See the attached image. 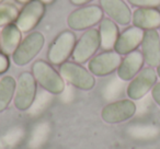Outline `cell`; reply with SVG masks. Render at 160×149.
Listing matches in <instances>:
<instances>
[{
	"instance_id": "obj_7",
	"label": "cell",
	"mask_w": 160,
	"mask_h": 149,
	"mask_svg": "<svg viewBox=\"0 0 160 149\" xmlns=\"http://www.w3.org/2000/svg\"><path fill=\"white\" fill-rule=\"evenodd\" d=\"M101 46L100 33L97 29H88L86 32L80 36L78 42L76 43L75 49L72 53V58L78 64H83L88 62L96 52Z\"/></svg>"
},
{
	"instance_id": "obj_1",
	"label": "cell",
	"mask_w": 160,
	"mask_h": 149,
	"mask_svg": "<svg viewBox=\"0 0 160 149\" xmlns=\"http://www.w3.org/2000/svg\"><path fill=\"white\" fill-rule=\"evenodd\" d=\"M32 73L36 82L52 94H62L66 88L60 73L45 60H36L32 65Z\"/></svg>"
},
{
	"instance_id": "obj_22",
	"label": "cell",
	"mask_w": 160,
	"mask_h": 149,
	"mask_svg": "<svg viewBox=\"0 0 160 149\" xmlns=\"http://www.w3.org/2000/svg\"><path fill=\"white\" fill-rule=\"evenodd\" d=\"M52 101H53V94L52 93H49L46 90L40 92L38 96L35 97V100H34L31 107L29 109L30 115L36 116L38 114H41L43 111L46 110V107L51 104Z\"/></svg>"
},
{
	"instance_id": "obj_33",
	"label": "cell",
	"mask_w": 160,
	"mask_h": 149,
	"mask_svg": "<svg viewBox=\"0 0 160 149\" xmlns=\"http://www.w3.org/2000/svg\"><path fill=\"white\" fill-rule=\"evenodd\" d=\"M159 35H160V27H159Z\"/></svg>"
},
{
	"instance_id": "obj_3",
	"label": "cell",
	"mask_w": 160,
	"mask_h": 149,
	"mask_svg": "<svg viewBox=\"0 0 160 149\" xmlns=\"http://www.w3.org/2000/svg\"><path fill=\"white\" fill-rule=\"evenodd\" d=\"M103 19V10L100 6L89 5L73 10L67 18V24L75 31L91 29Z\"/></svg>"
},
{
	"instance_id": "obj_18",
	"label": "cell",
	"mask_w": 160,
	"mask_h": 149,
	"mask_svg": "<svg viewBox=\"0 0 160 149\" xmlns=\"http://www.w3.org/2000/svg\"><path fill=\"white\" fill-rule=\"evenodd\" d=\"M99 33H100L101 48L104 52L114 49L116 41H118V36H120L118 24L110 18L102 19V21L100 22Z\"/></svg>"
},
{
	"instance_id": "obj_12",
	"label": "cell",
	"mask_w": 160,
	"mask_h": 149,
	"mask_svg": "<svg viewBox=\"0 0 160 149\" xmlns=\"http://www.w3.org/2000/svg\"><path fill=\"white\" fill-rule=\"evenodd\" d=\"M144 60L149 67L160 65V35L157 30L145 31L144 38L140 44Z\"/></svg>"
},
{
	"instance_id": "obj_27",
	"label": "cell",
	"mask_w": 160,
	"mask_h": 149,
	"mask_svg": "<svg viewBox=\"0 0 160 149\" xmlns=\"http://www.w3.org/2000/svg\"><path fill=\"white\" fill-rule=\"evenodd\" d=\"M151 96L156 103L158 104V107H160V82L156 83L151 89Z\"/></svg>"
},
{
	"instance_id": "obj_10",
	"label": "cell",
	"mask_w": 160,
	"mask_h": 149,
	"mask_svg": "<svg viewBox=\"0 0 160 149\" xmlns=\"http://www.w3.org/2000/svg\"><path fill=\"white\" fill-rule=\"evenodd\" d=\"M45 13V5L40 0H32L31 2L24 5L16 21L17 27L22 33L31 32L40 23Z\"/></svg>"
},
{
	"instance_id": "obj_30",
	"label": "cell",
	"mask_w": 160,
	"mask_h": 149,
	"mask_svg": "<svg viewBox=\"0 0 160 149\" xmlns=\"http://www.w3.org/2000/svg\"><path fill=\"white\" fill-rule=\"evenodd\" d=\"M17 2H19V3H21V5H27V3H29V2H31L32 0H16Z\"/></svg>"
},
{
	"instance_id": "obj_32",
	"label": "cell",
	"mask_w": 160,
	"mask_h": 149,
	"mask_svg": "<svg viewBox=\"0 0 160 149\" xmlns=\"http://www.w3.org/2000/svg\"><path fill=\"white\" fill-rule=\"evenodd\" d=\"M2 1H3V0H0V3H1V2H2Z\"/></svg>"
},
{
	"instance_id": "obj_20",
	"label": "cell",
	"mask_w": 160,
	"mask_h": 149,
	"mask_svg": "<svg viewBox=\"0 0 160 149\" xmlns=\"http://www.w3.org/2000/svg\"><path fill=\"white\" fill-rule=\"evenodd\" d=\"M51 134V125L48 122H41L32 129L28 146L30 149H41L47 142Z\"/></svg>"
},
{
	"instance_id": "obj_23",
	"label": "cell",
	"mask_w": 160,
	"mask_h": 149,
	"mask_svg": "<svg viewBox=\"0 0 160 149\" xmlns=\"http://www.w3.org/2000/svg\"><path fill=\"white\" fill-rule=\"evenodd\" d=\"M19 16V10L13 5L0 3V27L16 22Z\"/></svg>"
},
{
	"instance_id": "obj_11",
	"label": "cell",
	"mask_w": 160,
	"mask_h": 149,
	"mask_svg": "<svg viewBox=\"0 0 160 149\" xmlns=\"http://www.w3.org/2000/svg\"><path fill=\"white\" fill-rule=\"evenodd\" d=\"M122 58L115 51H108L92 57L88 62V69L93 76H108L118 70Z\"/></svg>"
},
{
	"instance_id": "obj_4",
	"label": "cell",
	"mask_w": 160,
	"mask_h": 149,
	"mask_svg": "<svg viewBox=\"0 0 160 149\" xmlns=\"http://www.w3.org/2000/svg\"><path fill=\"white\" fill-rule=\"evenodd\" d=\"M45 43V37L41 32H32L28 34L22 41L18 48L12 54V60L17 66H25L36 57Z\"/></svg>"
},
{
	"instance_id": "obj_29",
	"label": "cell",
	"mask_w": 160,
	"mask_h": 149,
	"mask_svg": "<svg viewBox=\"0 0 160 149\" xmlns=\"http://www.w3.org/2000/svg\"><path fill=\"white\" fill-rule=\"evenodd\" d=\"M40 1L44 3L45 6H46V5H52V3L55 2V0H40Z\"/></svg>"
},
{
	"instance_id": "obj_28",
	"label": "cell",
	"mask_w": 160,
	"mask_h": 149,
	"mask_svg": "<svg viewBox=\"0 0 160 149\" xmlns=\"http://www.w3.org/2000/svg\"><path fill=\"white\" fill-rule=\"evenodd\" d=\"M73 6H85L87 3L91 2L93 0H69Z\"/></svg>"
},
{
	"instance_id": "obj_21",
	"label": "cell",
	"mask_w": 160,
	"mask_h": 149,
	"mask_svg": "<svg viewBox=\"0 0 160 149\" xmlns=\"http://www.w3.org/2000/svg\"><path fill=\"white\" fill-rule=\"evenodd\" d=\"M25 133L22 127H13L0 138V149H13L23 139Z\"/></svg>"
},
{
	"instance_id": "obj_6",
	"label": "cell",
	"mask_w": 160,
	"mask_h": 149,
	"mask_svg": "<svg viewBox=\"0 0 160 149\" xmlns=\"http://www.w3.org/2000/svg\"><path fill=\"white\" fill-rule=\"evenodd\" d=\"M36 97V80L33 73L22 72L17 82L13 102L14 107L20 111H27L31 107Z\"/></svg>"
},
{
	"instance_id": "obj_14",
	"label": "cell",
	"mask_w": 160,
	"mask_h": 149,
	"mask_svg": "<svg viewBox=\"0 0 160 149\" xmlns=\"http://www.w3.org/2000/svg\"><path fill=\"white\" fill-rule=\"evenodd\" d=\"M144 33V30L134 27V25L127 27L118 36L115 46H114V51L120 55H127L136 51V48L142 44Z\"/></svg>"
},
{
	"instance_id": "obj_26",
	"label": "cell",
	"mask_w": 160,
	"mask_h": 149,
	"mask_svg": "<svg viewBox=\"0 0 160 149\" xmlns=\"http://www.w3.org/2000/svg\"><path fill=\"white\" fill-rule=\"evenodd\" d=\"M9 66H10L9 56L3 54L2 52H0V73H3L5 71H7Z\"/></svg>"
},
{
	"instance_id": "obj_25",
	"label": "cell",
	"mask_w": 160,
	"mask_h": 149,
	"mask_svg": "<svg viewBox=\"0 0 160 149\" xmlns=\"http://www.w3.org/2000/svg\"><path fill=\"white\" fill-rule=\"evenodd\" d=\"M132 6L137 8H157L160 6V0H127Z\"/></svg>"
},
{
	"instance_id": "obj_31",
	"label": "cell",
	"mask_w": 160,
	"mask_h": 149,
	"mask_svg": "<svg viewBox=\"0 0 160 149\" xmlns=\"http://www.w3.org/2000/svg\"><path fill=\"white\" fill-rule=\"evenodd\" d=\"M156 71H157V75H158V77H160V65L157 67V70H156Z\"/></svg>"
},
{
	"instance_id": "obj_13",
	"label": "cell",
	"mask_w": 160,
	"mask_h": 149,
	"mask_svg": "<svg viewBox=\"0 0 160 149\" xmlns=\"http://www.w3.org/2000/svg\"><path fill=\"white\" fill-rule=\"evenodd\" d=\"M100 7L115 23L127 25L132 22V11L124 0H100Z\"/></svg>"
},
{
	"instance_id": "obj_19",
	"label": "cell",
	"mask_w": 160,
	"mask_h": 149,
	"mask_svg": "<svg viewBox=\"0 0 160 149\" xmlns=\"http://www.w3.org/2000/svg\"><path fill=\"white\" fill-rule=\"evenodd\" d=\"M17 81L12 76H5L0 79V113L3 112L14 98Z\"/></svg>"
},
{
	"instance_id": "obj_5",
	"label": "cell",
	"mask_w": 160,
	"mask_h": 149,
	"mask_svg": "<svg viewBox=\"0 0 160 149\" xmlns=\"http://www.w3.org/2000/svg\"><path fill=\"white\" fill-rule=\"evenodd\" d=\"M76 43L77 41L73 32L67 30L59 33L48 48L47 57L49 62L58 66L66 62L69 56L72 55Z\"/></svg>"
},
{
	"instance_id": "obj_16",
	"label": "cell",
	"mask_w": 160,
	"mask_h": 149,
	"mask_svg": "<svg viewBox=\"0 0 160 149\" xmlns=\"http://www.w3.org/2000/svg\"><path fill=\"white\" fill-rule=\"evenodd\" d=\"M132 23L144 31L157 30L160 27V11L156 8H137L132 14Z\"/></svg>"
},
{
	"instance_id": "obj_8",
	"label": "cell",
	"mask_w": 160,
	"mask_h": 149,
	"mask_svg": "<svg viewBox=\"0 0 160 149\" xmlns=\"http://www.w3.org/2000/svg\"><path fill=\"white\" fill-rule=\"evenodd\" d=\"M157 71L152 67H146L131 80L127 86V96L131 100H140L157 83Z\"/></svg>"
},
{
	"instance_id": "obj_2",
	"label": "cell",
	"mask_w": 160,
	"mask_h": 149,
	"mask_svg": "<svg viewBox=\"0 0 160 149\" xmlns=\"http://www.w3.org/2000/svg\"><path fill=\"white\" fill-rule=\"evenodd\" d=\"M59 73L69 85L81 90H91L94 87L96 79L93 75L78 62H66L60 65Z\"/></svg>"
},
{
	"instance_id": "obj_9",
	"label": "cell",
	"mask_w": 160,
	"mask_h": 149,
	"mask_svg": "<svg viewBox=\"0 0 160 149\" xmlns=\"http://www.w3.org/2000/svg\"><path fill=\"white\" fill-rule=\"evenodd\" d=\"M135 113L136 104L133 102V100L124 99L105 105L101 111V117L109 124H116L129 120L135 115Z\"/></svg>"
},
{
	"instance_id": "obj_15",
	"label": "cell",
	"mask_w": 160,
	"mask_h": 149,
	"mask_svg": "<svg viewBox=\"0 0 160 149\" xmlns=\"http://www.w3.org/2000/svg\"><path fill=\"white\" fill-rule=\"evenodd\" d=\"M144 62L145 60L142 52L134 51L127 54L118 68V77L122 81L132 80L142 70Z\"/></svg>"
},
{
	"instance_id": "obj_17",
	"label": "cell",
	"mask_w": 160,
	"mask_h": 149,
	"mask_svg": "<svg viewBox=\"0 0 160 149\" xmlns=\"http://www.w3.org/2000/svg\"><path fill=\"white\" fill-rule=\"evenodd\" d=\"M22 41V32L16 23L2 27L0 31V52L6 55H12Z\"/></svg>"
},
{
	"instance_id": "obj_24",
	"label": "cell",
	"mask_w": 160,
	"mask_h": 149,
	"mask_svg": "<svg viewBox=\"0 0 160 149\" xmlns=\"http://www.w3.org/2000/svg\"><path fill=\"white\" fill-rule=\"evenodd\" d=\"M123 89V86L118 80H113L107 86L104 90V96L107 99H114L120 96L121 91Z\"/></svg>"
}]
</instances>
